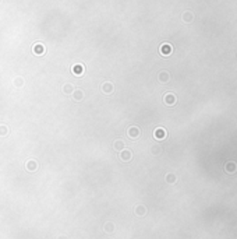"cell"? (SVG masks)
Segmentation results:
<instances>
[{"label": "cell", "mask_w": 237, "mask_h": 239, "mask_svg": "<svg viewBox=\"0 0 237 239\" xmlns=\"http://www.w3.org/2000/svg\"><path fill=\"white\" fill-rule=\"evenodd\" d=\"M225 169H226L227 173H234L237 171V165L234 164V162H227L226 166H225Z\"/></svg>", "instance_id": "obj_1"}, {"label": "cell", "mask_w": 237, "mask_h": 239, "mask_svg": "<svg viewBox=\"0 0 237 239\" xmlns=\"http://www.w3.org/2000/svg\"><path fill=\"white\" fill-rule=\"evenodd\" d=\"M160 52H162V55H170V52H172V46L170 45H168V43H163L162 46H160Z\"/></svg>", "instance_id": "obj_2"}, {"label": "cell", "mask_w": 237, "mask_h": 239, "mask_svg": "<svg viewBox=\"0 0 237 239\" xmlns=\"http://www.w3.org/2000/svg\"><path fill=\"white\" fill-rule=\"evenodd\" d=\"M165 101H166V104L172 105V104H174V102H176V96H174L173 94H168V95L165 96Z\"/></svg>", "instance_id": "obj_3"}, {"label": "cell", "mask_w": 237, "mask_h": 239, "mask_svg": "<svg viewBox=\"0 0 237 239\" xmlns=\"http://www.w3.org/2000/svg\"><path fill=\"white\" fill-rule=\"evenodd\" d=\"M183 20H184L185 22H191V21H193V13L185 11L184 14H183Z\"/></svg>", "instance_id": "obj_4"}, {"label": "cell", "mask_w": 237, "mask_h": 239, "mask_svg": "<svg viewBox=\"0 0 237 239\" xmlns=\"http://www.w3.org/2000/svg\"><path fill=\"white\" fill-rule=\"evenodd\" d=\"M155 136H156V137H159V138H162V137H165V136H166V133H165L163 129H158V130H156V133H155Z\"/></svg>", "instance_id": "obj_5"}, {"label": "cell", "mask_w": 237, "mask_h": 239, "mask_svg": "<svg viewBox=\"0 0 237 239\" xmlns=\"http://www.w3.org/2000/svg\"><path fill=\"white\" fill-rule=\"evenodd\" d=\"M138 134H140V130H138L137 127H131V129H130V136H131V137H134V136L137 137Z\"/></svg>", "instance_id": "obj_6"}, {"label": "cell", "mask_w": 237, "mask_h": 239, "mask_svg": "<svg viewBox=\"0 0 237 239\" xmlns=\"http://www.w3.org/2000/svg\"><path fill=\"white\" fill-rule=\"evenodd\" d=\"M160 80H162V81H166V80H169V74H168V73H162V74H160Z\"/></svg>", "instance_id": "obj_7"}, {"label": "cell", "mask_w": 237, "mask_h": 239, "mask_svg": "<svg viewBox=\"0 0 237 239\" xmlns=\"http://www.w3.org/2000/svg\"><path fill=\"white\" fill-rule=\"evenodd\" d=\"M173 181H176V178L173 175H168V182H173Z\"/></svg>", "instance_id": "obj_8"}, {"label": "cell", "mask_w": 237, "mask_h": 239, "mask_svg": "<svg viewBox=\"0 0 237 239\" xmlns=\"http://www.w3.org/2000/svg\"><path fill=\"white\" fill-rule=\"evenodd\" d=\"M144 212H145V211H144V207H138V214H140V215H141V214H144Z\"/></svg>", "instance_id": "obj_9"}, {"label": "cell", "mask_w": 237, "mask_h": 239, "mask_svg": "<svg viewBox=\"0 0 237 239\" xmlns=\"http://www.w3.org/2000/svg\"><path fill=\"white\" fill-rule=\"evenodd\" d=\"M81 71H82V67H81V66H79V67L77 66V67H75V73H81Z\"/></svg>", "instance_id": "obj_10"}, {"label": "cell", "mask_w": 237, "mask_h": 239, "mask_svg": "<svg viewBox=\"0 0 237 239\" xmlns=\"http://www.w3.org/2000/svg\"><path fill=\"white\" fill-rule=\"evenodd\" d=\"M106 227H107V228H106V231H112V227H115V225H112V224H107Z\"/></svg>", "instance_id": "obj_11"}, {"label": "cell", "mask_w": 237, "mask_h": 239, "mask_svg": "<svg viewBox=\"0 0 237 239\" xmlns=\"http://www.w3.org/2000/svg\"><path fill=\"white\" fill-rule=\"evenodd\" d=\"M0 134H6V129H1V127H0Z\"/></svg>", "instance_id": "obj_12"}]
</instances>
